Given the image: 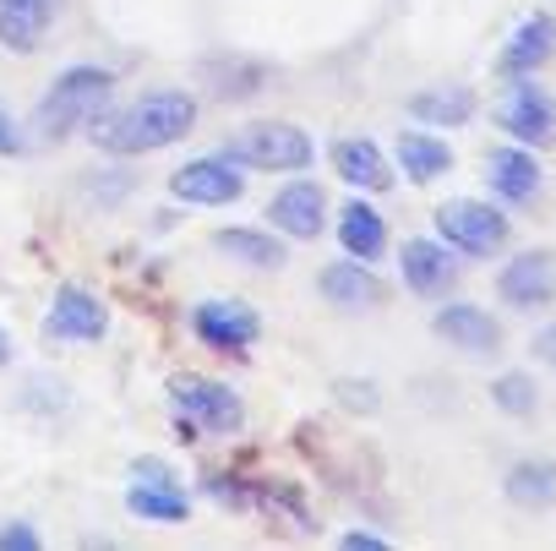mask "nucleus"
<instances>
[{
	"instance_id": "9b49d317",
	"label": "nucleus",
	"mask_w": 556,
	"mask_h": 551,
	"mask_svg": "<svg viewBox=\"0 0 556 551\" xmlns=\"http://www.w3.org/2000/svg\"><path fill=\"white\" fill-rule=\"evenodd\" d=\"M323 213H328V197H323V186H312V180H295V186H285V191L267 202V218L285 229V235H295V240L323 235Z\"/></svg>"
},
{
	"instance_id": "423d86ee",
	"label": "nucleus",
	"mask_w": 556,
	"mask_h": 551,
	"mask_svg": "<svg viewBox=\"0 0 556 551\" xmlns=\"http://www.w3.org/2000/svg\"><path fill=\"white\" fill-rule=\"evenodd\" d=\"M169 191H175L180 202H197V208H224V202H235V197L245 191V175H240V164H235L229 153H218V159H191V164H180V170L169 175Z\"/></svg>"
},
{
	"instance_id": "4be33fe9",
	"label": "nucleus",
	"mask_w": 556,
	"mask_h": 551,
	"mask_svg": "<svg viewBox=\"0 0 556 551\" xmlns=\"http://www.w3.org/2000/svg\"><path fill=\"white\" fill-rule=\"evenodd\" d=\"M409 115L431 121V126H458V121L475 115V93L469 88H431V93L409 99Z\"/></svg>"
},
{
	"instance_id": "f3484780",
	"label": "nucleus",
	"mask_w": 556,
	"mask_h": 551,
	"mask_svg": "<svg viewBox=\"0 0 556 551\" xmlns=\"http://www.w3.org/2000/svg\"><path fill=\"white\" fill-rule=\"evenodd\" d=\"M551 50H556V23H551V17H529V23H518V34L507 39L502 72L529 77V72H540V66L551 61Z\"/></svg>"
},
{
	"instance_id": "a878e982",
	"label": "nucleus",
	"mask_w": 556,
	"mask_h": 551,
	"mask_svg": "<svg viewBox=\"0 0 556 551\" xmlns=\"http://www.w3.org/2000/svg\"><path fill=\"white\" fill-rule=\"evenodd\" d=\"M39 546V535L28 529V524H17V529H0V551H34Z\"/></svg>"
},
{
	"instance_id": "9d476101",
	"label": "nucleus",
	"mask_w": 556,
	"mask_h": 551,
	"mask_svg": "<svg viewBox=\"0 0 556 551\" xmlns=\"http://www.w3.org/2000/svg\"><path fill=\"white\" fill-rule=\"evenodd\" d=\"M496 290H502L507 306H540V301L556 296V262L545 251H523L496 273Z\"/></svg>"
},
{
	"instance_id": "a211bd4d",
	"label": "nucleus",
	"mask_w": 556,
	"mask_h": 551,
	"mask_svg": "<svg viewBox=\"0 0 556 551\" xmlns=\"http://www.w3.org/2000/svg\"><path fill=\"white\" fill-rule=\"evenodd\" d=\"M485 170H491V175H485L491 191L507 197V202H529V197L540 191V164H534L529 148H496Z\"/></svg>"
},
{
	"instance_id": "39448f33",
	"label": "nucleus",
	"mask_w": 556,
	"mask_h": 551,
	"mask_svg": "<svg viewBox=\"0 0 556 551\" xmlns=\"http://www.w3.org/2000/svg\"><path fill=\"white\" fill-rule=\"evenodd\" d=\"M496 126L502 132H513L523 148H534V142H551L556 137V104H551V93L540 88V83H513L502 99H496Z\"/></svg>"
},
{
	"instance_id": "f257e3e1",
	"label": "nucleus",
	"mask_w": 556,
	"mask_h": 551,
	"mask_svg": "<svg viewBox=\"0 0 556 551\" xmlns=\"http://www.w3.org/2000/svg\"><path fill=\"white\" fill-rule=\"evenodd\" d=\"M191 126H197V99L164 88V93H142L137 104H126L110 121H93V137L110 153H159V148L180 142Z\"/></svg>"
},
{
	"instance_id": "f03ea898",
	"label": "nucleus",
	"mask_w": 556,
	"mask_h": 551,
	"mask_svg": "<svg viewBox=\"0 0 556 551\" xmlns=\"http://www.w3.org/2000/svg\"><path fill=\"white\" fill-rule=\"evenodd\" d=\"M110 88H115L110 72H99V66H72V72H61V77L50 83V93L39 99L34 126H39L45 137H72L77 126L99 121V110L110 104Z\"/></svg>"
},
{
	"instance_id": "412c9836",
	"label": "nucleus",
	"mask_w": 556,
	"mask_h": 551,
	"mask_svg": "<svg viewBox=\"0 0 556 551\" xmlns=\"http://www.w3.org/2000/svg\"><path fill=\"white\" fill-rule=\"evenodd\" d=\"M399 164H404V175L409 180H437V175H447V164H453V148L442 142V137H426V132H404L399 137Z\"/></svg>"
},
{
	"instance_id": "393cba45",
	"label": "nucleus",
	"mask_w": 556,
	"mask_h": 551,
	"mask_svg": "<svg viewBox=\"0 0 556 551\" xmlns=\"http://www.w3.org/2000/svg\"><path fill=\"white\" fill-rule=\"evenodd\" d=\"M496 410H507V415H529L534 410V383L523 377V372H507V377H496Z\"/></svg>"
},
{
	"instance_id": "aec40b11",
	"label": "nucleus",
	"mask_w": 556,
	"mask_h": 551,
	"mask_svg": "<svg viewBox=\"0 0 556 551\" xmlns=\"http://www.w3.org/2000/svg\"><path fill=\"white\" fill-rule=\"evenodd\" d=\"M339 240H344V251H350V256L377 262V256H382V246H388V224H382V213H377V208L350 202V208L339 213Z\"/></svg>"
},
{
	"instance_id": "5701e85b",
	"label": "nucleus",
	"mask_w": 556,
	"mask_h": 551,
	"mask_svg": "<svg viewBox=\"0 0 556 551\" xmlns=\"http://www.w3.org/2000/svg\"><path fill=\"white\" fill-rule=\"evenodd\" d=\"M213 246L229 251L235 262H251V267H278L285 262V246H278L273 235H256V229H218Z\"/></svg>"
},
{
	"instance_id": "cd10ccee",
	"label": "nucleus",
	"mask_w": 556,
	"mask_h": 551,
	"mask_svg": "<svg viewBox=\"0 0 556 551\" xmlns=\"http://www.w3.org/2000/svg\"><path fill=\"white\" fill-rule=\"evenodd\" d=\"M23 148V137H17V126H12V115L0 110V153H17Z\"/></svg>"
},
{
	"instance_id": "ddd939ff",
	"label": "nucleus",
	"mask_w": 556,
	"mask_h": 551,
	"mask_svg": "<svg viewBox=\"0 0 556 551\" xmlns=\"http://www.w3.org/2000/svg\"><path fill=\"white\" fill-rule=\"evenodd\" d=\"M453 273H458V262L442 240H409L404 246V285L415 296H442L453 285Z\"/></svg>"
},
{
	"instance_id": "20e7f679",
	"label": "nucleus",
	"mask_w": 556,
	"mask_h": 551,
	"mask_svg": "<svg viewBox=\"0 0 556 551\" xmlns=\"http://www.w3.org/2000/svg\"><path fill=\"white\" fill-rule=\"evenodd\" d=\"M229 159L235 164H256V170H306L317 159V148L295 126H245L229 142Z\"/></svg>"
},
{
	"instance_id": "c756f323",
	"label": "nucleus",
	"mask_w": 556,
	"mask_h": 551,
	"mask_svg": "<svg viewBox=\"0 0 556 551\" xmlns=\"http://www.w3.org/2000/svg\"><path fill=\"white\" fill-rule=\"evenodd\" d=\"M12 361V339H7V328H0V366Z\"/></svg>"
},
{
	"instance_id": "6ab92c4d",
	"label": "nucleus",
	"mask_w": 556,
	"mask_h": 551,
	"mask_svg": "<svg viewBox=\"0 0 556 551\" xmlns=\"http://www.w3.org/2000/svg\"><path fill=\"white\" fill-rule=\"evenodd\" d=\"M333 164H339V175H344L350 186H361V191H388V186H393V170H388L382 148H377V142H366V137L339 142Z\"/></svg>"
},
{
	"instance_id": "bb28decb",
	"label": "nucleus",
	"mask_w": 556,
	"mask_h": 551,
	"mask_svg": "<svg viewBox=\"0 0 556 551\" xmlns=\"http://www.w3.org/2000/svg\"><path fill=\"white\" fill-rule=\"evenodd\" d=\"M344 551H388V540H382V535H361V529H355V535H344Z\"/></svg>"
},
{
	"instance_id": "7ed1b4c3",
	"label": "nucleus",
	"mask_w": 556,
	"mask_h": 551,
	"mask_svg": "<svg viewBox=\"0 0 556 551\" xmlns=\"http://www.w3.org/2000/svg\"><path fill=\"white\" fill-rule=\"evenodd\" d=\"M437 229L453 251H469V256H491L502 240H507V218L491 208V202H475V197H458V202H442L437 208Z\"/></svg>"
},
{
	"instance_id": "b1692460",
	"label": "nucleus",
	"mask_w": 556,
	"mask_h": 551,
	"mask_svg": "<svg viewBox=\"0 0 556 551\" xmlns=\"http://www.w3.org/2000/svg\"><path fill=\"white\" fill-rule=\"evenodd\" d=\"M507 497H513L518 508H545V502L556 497V469H551V464H518V469L507 475Z\"/></svg>"
},
{
	"instance_id": "dca6fc26",
	"label": "nucleus",
	"mask_w": 556,
	"mask_h": 551,
	"mask_svg": "<svg viewBox=\"0 0 556 551\" xmlns=\"http://www.w3.org/2000/svg\"><path fill=\"white\" fill-rule=\"evenodd\" d=\"M323 296L333 301V306H382V279L355 256V262H333L328 273H323Z\"/></svg>"
},
{
	"instance_id": "1a4fd4ad",
	"label": "nucleus",
	"mask_w": 556,
	"mask_h": 551,
	"mask_svg": "<svg viewBox=\"0 0 556 551\" xmlns=\"http://www.w3.org/2000/svg\"><path fill=\"white\" fill-rule=\"evenodd\" d=\"M104 328H110V317H104V306L88 296V290H61L55 296V306H50V317H45V339H61V345H93V339H104Z\"/></svg>"
},
{
	"instance_id": "6e6552de",
	"label": "nucleus",
	"mask_w": 556,
	"mask_h": 551,
	"mask_svg": "<svg viewBox=\"0 0 556 551\" xmlns=\"http://www.w3.org/2000/svg\"><path fill=\"white\" fill-rule=\"evenodd\" d=\"M191 328H197V339H202L207 350L235 355V350H245V345L256 339V312L240 306V301H202V306L191 312Z\"/></svg>"
},
{
	"instance_id": "0eeeda50",
	"label": "nucleus",
	"mask_w": 556,
	"mask_h": 551,
	"mask_svg": "<svg viewBox=\"0 0 556 551\" xmlns=\"http://www.w3.org/2000/svg\"><path fill=\"white\" fill-rule=\"evenodd\" d=\"M175 415H180L191 431H235V426H240V399H235L224 383L180 377V383H175Z\"/></svg>"
},
{
	"instance_id": "2eb2a0df",
	"label": "nucleus",
	"mask_w": 556,
	"mask_h": 551,
	"mask_svg": "<svg viewBox=\"0 0 556 551\" xmlns=\"http://www.w3.org/2000/svg\"><path fill=\"white\" fill-rule=\"evenodd\" d=\"M50 17H55V0H0V45L23 55L39 50Z\"/></svg>"
},
{
	"instance_id": "c85d7f7f",
	"label": "nucleus",
	"mask_w": 556,
	"mask_h": 551,
	"mask_svg": "<svg viewBox=\"0 0 556 551\" xmlns=\"http://www.w3.org/2000/svg\"><path fill=\"white\" fill-rule=\"evenodd\" d=\"M534 355H540L545 366H556V328H545V334H534Z\"/></svg>"
},
{
	"instance_id": "4468645a",
	"label": "nucleus",
	"mask_w": 556,
	"mask_h": 551,
	"mask_svg": "<svg viewBox=\"0 0 556 551\" xmlns=\"http://www.w3.org/2000/svg\"><path fill=\"white\" fill-rule=\"evenodd\" d=\"M153 480H137L131 491H126V508L137 513V518H148V524H180L186 513H191V502H186V491H175V480L153 464L148 469Z\"/></svg>"
},
{
	"instance_id": "f8f14e48",
	"label": "nucleus",
	"mask_w": 556,
	"mask_h": 551,
	"mask_svg": "<svg viewBox=\"0 0 556 551\" xmlns=\"http://www.w3.org/2000/svg\"><path fill=\"white\" fill-rule=\"evenodd\" d=\"M437 334H442L453 350H469V355H485V350H496V345H502L496 317H491V312H480V306H469V301L442 306V312H437Z\"/></svg>"
}]
</instances>
